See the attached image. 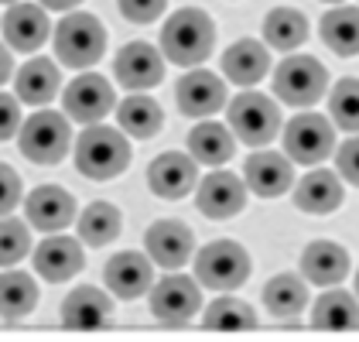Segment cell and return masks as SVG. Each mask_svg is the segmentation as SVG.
Wrapping results in <instances>:
<instances>
[{"instance_id": "1", "label": "cell", "mask_w": 359, "mask_h": 342, "mask_svg": "<svg viewBox=\"0 0 359 342\" xmlns=\"http://www.w3.org/2000/svg\"><path fill=\"white\" fill-rule=\"evenodd\" d=\"M216 48V25L202 7H182L175 11L161 28V52L171 65L195 69Z\"/></svg>"}, {"instance_id": "2", "label": "cell", "mask_w": 359, "mask_h": 342, "mask_svg": "<svg viewBox=\"0 0 359 342\" xmlns=\"http://www.w3.org/2000/svg\"><path fill=\"white\" fill-rule=\"evenodd\" d=\"M130 165V141L127 134L103 127V123H89L79 141H76V168L79 175L93 182H110L116 175H123Z\"/></svg>"}, {"instance_id": "3", "label": "cell", "mask_w": 359, "mask_h": 342, "mask_svg": "<svg viewBox=\"0 0 359 342\" xmlns=\"http://www.w3.org/2000/svg\"><path fill=\"white\" fill-rule=\"evenodd\" d=\"M226 123H229L233 137L243 141L247 147H267L280 134V127H284L280 107H277L271 96L257 93V89H243L240 96L229 100Z\"/></svg>"}, {"instance_id": "4", "label": "cell", "mask_w": 359, "mask_h": 342, "mask_svg": "<svg viewBox=\"0 0 359 342\" xmlns=\"http://www.w3.org/2000/svg\"><path fill=\"white\" fill-rule=\"evenodd\" d=\"M107 52V28L96 14L69 11L65 21L55 28V55L69 69H93Z\"/></svg>"}, {"instance_id": "5", "label": "cell", "mask_w": 359, "mask_h": 342, "mask_svg": "<svg viewBox=\"0 0 359 342\" xmlns=\"http://www.w3.org/2000/svg\"><path fill=\"white\" fill-rule=\"evenodd\" d=\"M18 147L21 154L34 161V165H58L69 147H72V127L69 116L55 114V110H38L28 120H21L18 130Z\"/></svg>"}, {"instance_id": "6", "label": "cell", "mask_w": 359, "mask_h": 342, "mask_svg": "<svg viewBox=\"0 0 359 342\" xmlns=\"http://www.w3.org/2000/svg\"><path fill=\"white\" fill-rule=\"evenodd\" d=\"M250 278V254L236 240L205 243L195 254V281L209 291H236Z\"/></svg>"}, {"instance_id": "7", "label": "cell", "mask_w": 359, "mask_h": 342, "mask_svg": "<svg viewBox=\"0 0 359 342\" xmlns=\"http://www.w3.org/2000/svg\"><path fill=\"white\" fill-rule=\"evenodd\" d=\"M274 96L287 107H315L325 89H329V72L318 58L311 55H287L274 69Z\"/></svg>"}, {"instance_id": "8", "label": "cell", "mask_w": 359, "mask_h": 342, "mask_svg": "<svg viewBox=\"0 0 359 342\" xmlns=\"http://www.w3.org/2000/svg\"><path fill=\"white\" fill-rule=\"evenodd\" d=\"M280 137H284V154L291 161L318 165L335 151V123L322 114L302 110L280 127Z\"/></svg>"}, {"instance_id": "9", "label": "cell", "mask_w": 359, "mask_h": 342, "mask_svg": "<svg viewBox=\"0 0 359 342\" xmlns=\"http://www.w3.org/2000/svg\"><path fill=\"white\" fill-rule=\"evenodd\" d=\"M62 107H65V116L69 120H76V123H103L110 110H116V93H113V86L107 76H100V72H83L79 79H72V83L65 86V93H62Z\"/></svg>"}, {"instance_id": "10", "label": "cell", "mask_w": 359, "mask_h": 342, "mask_svg": "<svg viewBox=\"0 0 359 342\" xmlns=\"http://www.w3.org/2000/svg\"><path fill=\"white\" fill-rule=\"evenodd\" d=\"M147 301H151V315L161 325H185L202 308V285L185 274H168L158 285H151Z\"/></svg>"}, {"instance_id": "11", "label": "cell", "mask_w": 359, "mask_h": 342, "mask_svg": "<svg viewBox=\"0 0 359 342\" xmlns=\"http://www.w3.org/2000/svg\"><path fill=\"white\" fill-rule=\"evenodd\" d=\"M195 205L209 219H233L247 205V182L226 168L209 171L195 185Z\"/></svg>"}, {"instance_id": "12", "label": "cell", "mask_w": 359, "mask_h": 342, "mask_svg": "<svg viewBox=\"0 0 359 342\" xmlns=\"http://www.w3.org/2000/svg\"><path fill=\"white\" fill-rule=\"evenodd\" d=\"M175 100H178V110L192 120H209L226 107V83H222L216 72L209 69H198L185 72L178 86H175Z\"/></svg>"}, {"instance_id": "13", "label": "cell", "mask_w": 359, "mask_h": 342, "mask_svg": "<svg viewBox=\"0 0 359 342\" xmlns=\"http://www.w3.org/2000/svg\"><path fill=\"white\" fill-rule=\"evenodd\" d=\"M147 185L158 199L178 202L185 196H192V189L198 185V161L192 154L182 151H165L151 161L147 168Z\"/></svg>"}, {"instance_id": "14", "label": "cell", "mask_w": 359, "mask_h": 342, "mask_svg": "<svg viewBox=\"0 0 359 342\" xmlns=\"http://www.w3.org/2000/svg\"><path fill=\"white\" fill-rule=\"evenodd\" d=\"M113 76L130 93H147L165 79V58L147 41H130L120 48V55L113 62Z\"/></svg>"}, {"instance_id": "15", "label": "cell", "mask_w": 359, "mask_h": 342, "mask_svg": "<svg viewBox=\"0 0 359 342\" xmlns=\"http://www.w3.org/2000/svg\"><path fill=\"white\" fill-rule=\"evenodd\" d=\"M144 247H147V256L165 267V271H178L192 260L195 250V233L182 219H158L151 223L147 233H144Z\"/></svg>"}, {"instance_id": "16", "label": "cell", "mask_w": 359, "mask_h": 342, "mask_svg": "<svg viewBox=\"0 0 359 342\" xmlns=\"http://www.w3.org/2000/svg\"><path fill=\"white\" fill-rule=\"evenodd\" d=\"M0 28H4V38H7V48L25 52V55L38 52L48 41V34H52L45 7L41 4H21V0L11 4V11L4 14Z\"/></svg>"}, {"instance_id": "17", "label": "cell", "mask_w": 359, "mask_h": 342, "mask_svg": "<svg viewBox=\"0 0 359 342\" xmlns=\"http://www.w3.org/2000/svg\"><path fill=\"white\" fill-rule=\"evenodd\" d=\"M103 281L116 298H144L151 285H154V260L147 254H137V250H123L107 260L103 267Z\"/></svg>"}, {"instance_id": "18", "label": "cell", "mask_w": 359, "mask_h": 342, "mask_svg": "<svg viewBox=\"0 0 359 342\" xmlns=\"http://www.w3.org/2000/svg\"><path fill=\"white\" fill-rule=\"evenodd\" d=\"M243 182H247V189L253 196H260V199H277V196H284V192L294 185L291 158H287V154H277V151L257 147V154L247 158Z\"/></svg>"}, {"instance_id": "19", "label": "cell", "mask_w": 359, "mask_h": 342, "mask_svg": "<svg viewBox=\"0 0 359 342\" xmlns=\"http://www.w3.org/2000/svg\"><path fill=\"white\" fill-rule=\"evenodd\" d=\"M25 212H28V226L41 229V233H62L65 226L76 223V199L58 189V185H41L34 189L25 202Z\"/></svg>"}, {"instance_id": "20", "label": "cell", "mask_w": 359, "mask_h": 342, "mask_svg": "<svg viewBox=\"0 0 359 342\" xmlns=\"http://www.w3.org/2000/svg\"><path fill=\"white\" fill-rule=\"evenodd\" d=\"M113 318V301L110 294H103L100 287L83 285L76 287L65 301H62V325L72 332H96L107 329Z\"/></svg>"}, {"instance_id": "21", "label": "cell", "mask_w": 359, "mask_h": 342, "mask_svg": "<svg viewBox=\"0 0 359 342\" xmlns=\"http://www.w3.org/2000/svg\"><path fill=\"white\" fill-rule=\"evenodd\" d=\"M34 271L52 281V285H65L69 278H76L83 271V247L72 236L62 233H48V240L38 243L34 250Z\"/></svg>"}, {"instance_id": "22", "label": "cell", "mask_w": 359, "mask_h": 342, "mask_svg": "<svg viewBox=\"0 0 359 342\" xmlns=\"http://www.w3.org/2000/svg\"><path fill=\"white\" fill-rule=\"evenodd\" d=\"M302 278L308 285L335 287L349 278V254L332 240H315L302 254Z\"/></svg>"}, {"instance_id": "23", "label": "cell", "mask_w": 359, "mask_h": 342, "mask_svg": "<svg viewBox=\"0 0 359 342\" xmlns=\"http://www.w3.org/2000/svg\"><path fill=\"white\" fill-rule=\"evenodd\" d=\"M291 189H294V205L302 212H311V216H329L346 199V189H342L339 171H329V168L308 171L302 182L291 185Z\"/></svg>"}, {"instance_id": "24", "label": "cell", "mask_w": 359, "mask_h": 342, "mask_svg": "<svg viewBox=\"0 0 359 342\" xmlns=\"http://www.w3.org/2000/svg\"><path fill=\"white\" fill-rule=\"evenodd\" d=\"M271 72V55L257 38H240L222 52V76L236 86H257Z\"/></svg>"}, {"instance_id": "25", "label": "cell", "mask_w": 359, "mask_h": 342, "mask_svg": "<svg viewBox=\"0 0 359 342\" xmlns=\"http://www.w3.org/2000/svg\"><path fill=\"white\" fill-rule=\"evenodd\" d=\"M58 86H62L58 65L52 58H41V55L28 58V62L18 69V76H14L18 100H25L28 107H45V103H52L55 93H58Z\"/></svg>"}, {"instance_id": "26", "label": "cell", "mask_w": 359, "mask_h": 342, "mask_svg": "<svg viewBox=\"0 0 359 342\" xmlns=\"http://www.w3.org/2000/svg\"><path fill=\"white\" fill-rule=\"evenodd\" d=\"M189 154L198 165L222 168L233 154H236V137L229 127H222L219 120H198L189 134Z\"/></svg>"}, {"instance_id": "27", "label": "cell", "mask_w": 359, "mask_h": 342, "mask_svg": "<svg viewBox=\"0 0 359 342\" xmlns=\"http://www.w3.org/2000/svg\"><path fill=\"white\" fill-rule=\"evenodd\" d=\"M116 123L123 134L137 137V141H147L161 130L165 123V114H161V103L151 100L147 93H130L123 103H116Z\"/></svg>"}, {"instance_id": "28", "label": "cell", "mask_w": 359, "mask_h": 342, "mask_svg": "<svg viewBox=\"0 0 359 342\" xmlns=\"http://www.w3.org/2000/svg\"><path fill=\"white\" fill-rule=\"evenodd\" d=\"M311 325L322 332H349L359 325V301L342 287H325L311 308Z\"/></svg>"}, {"instance_id": "29", "label": "cell", "mask_w": 359, "mask_h": 342, "mask_svg": "<svg viewBox=\"0 0 359 342\" xmlns=\"http://www.w3.org/2000/svg\"><path fill=\"white\" fill-rule=\"evenodd\" d=\"M264 41L277 52H294L308 41V18L294 7H274L264 18Z\"/></svg>"}, {"instance_id": "30", "label": "cell", "mask_w": 359, "mask_h": 342, "mask_svg": "<svg viewBox=\"0 0 359 342\" xmlns=\"http://www.w3.org/2000/svg\"><path fill=\"white\" fill-rule=\"evenodd\" d=\"M322 41L335 55H359V7H332L322 18Z\"/></svg>"}, {"instance_id": "31", "label": "cell", "mask_w": 359, "mask_h": 342, "mask_svg": "<svg viewBox=\"0 0 359 342\" xmlns=\"http://www.w3.org/2000/svg\"><path fill=\"white\" fill-rule=\"evenodd\" d=\"M76 223H79L83 243H89V247H107V243H113L120 236L123 216L110 202H89L83 209V216H76Z\"/></svg>"}, {"instance_id": "32", "label": "cell", "mask_w": 359, "mask_h": 342, "mask_svg": "<svg viewBox=\"0 0 359 342\" xmlns=\"http://www.w3.org/2000/svg\"><path fill=\"white\" fill-rule=\"evenodd\" d=\"M264 305L277 318H291L308 305V281L298 274H277L264 285Z\"/></svg>"}, {"instance_id": "33", "label": "cell", "mask_w": 359, "mask_h": 342, "mask_svg": "<svg viewBox=\"0 0 359 342\" xmlns=\"http://www.w3.org/2000/svg\"><path fill=\"white\" fill-rule=\"evenodd\" d=\"M38 305V285L25 271H4L0 274V315L4 318H25Z\"/></svg>"}, {"instance_id": "34", "label": "cell", "mask_w": 359, "mask_h": 342, "mask_svg": "<svg viewBox=\"0 0 359 342\" xmlns=\"http://www.w3.org/2000/svg\"><path fill=\"white\" fill-rule=\"evenodd\" d=\"M202 325L209 332H250L257 329V312L240 298H216L202 315Z\"/></svg>"}, {"instance_id": "35", "label": "cell", "mask_w": 359, "mask_h": 342, "mask_svg": "<svg viewBox=\"0 0 359 342\" xmlns=\"http://www.w3.org/2000/svg\"><path fill=\"white\" fill-rule=\"evenodd\" d=\"M329 114L332 123L346 134H359V79L346 76L332 86L329 93Z\"/></svg>"}, {"instance_id": "36", "label": "cell", "mask_w": 359, "mask_h": 342, "mask_svg": "<svg viewBox=\"0 0 359 342\" xmlns=\"http://www.w3.org/2000/svg\"><path fill=\"white\" fill-rule=\"evenodd\" d=\"M31 250V233L21 219L0 216V267H14Z\"/></svg>"}, {"instance_id": "37", "label": "cell", "mask_w": 359, "mask_h": 342, "mask_svg": "<svg viewBox=\"0 0 359 342\" xmlns=\"http://www.w3.org/2000/svg\"><path fill=\"white\" fill-rule=\"evenodd\" d=\"M116 7H120V14H123L127 21L151 25V21H158V18L165 14L168 0H116Z\"/></svg>"}, {"instance_id": "38", "label": "cell", "mask_w": 359, "mask_h": 342, "mask_svg": "<svg viewBox=\"0 0 359 342\" xmlns=\"http://www.w3.org/2000/svg\"><path fill=\"white\" fill-rule=\"evenodd\" d=\"M21 175L11 165H0V216H11L21 202Z\"/></svg>"}, {"instance_id": "39", "label": "cell", "mask_w": 359, "mask_h": 342, "mask_svg": "<svg viewBox=\"0 0 359 342\" xmlns=\"http://www.w3.org/2000/svg\"><path fill=\"white\" fill-rule=\"evenodd\" d=\"M335 168H339V178H346L349 185L359 189V134H353L335 151Z\"/></svg>"}, {"instance_id": "40", "label": "cell", "mask_w": 359, "mask_h": 342, "mask_svg": "<svg viewBox=\"0 0 359 342\" xmlns=\"http://www.w3.org/2000/svg\"><path fill=\"white\" fill-rule=\"evenodd\" d=\"M21 130V107H18V96H7L0 93V144L18 137Z\"/></svg>"}, {"instance_id": "41", "label": "cell", "mask_w": 359, "mask_h": 342, "mask_svg": "<svg viewBox=\"0 0 359 342\" xmlns=\"http://www.w3.org/2000/svg\"><path fill=\"white\" fill-rule=\"evenodd\" d=\"M11 76H14V55H11L7 45H0V86L7 83Z\"/></svg>"}, {"instance_id": "42", "label": "cell", "mask_w": 359, "mask_h": 342, "mask_svg": "<svg viewBox=\"0 0 359 342\" xmlns=\"http://www.w3.org/2000/svg\"><path fill=\"white\" fill-rule=\"evenodd\" d=\"M38 4H41L45 11H65V14H69V11H76L83 0H38Z\"/></svg>"}, {"instance_id": "43", "label": "cell", "mask_w": 359, "mask_h": 342, "mask_svg": "<svg viewBox=\"0 0 359 342\" xmlns=\"http://www.w3.org/2000/svg\"><path fill=\"white\" fill-rule=\"evenodd\" d=\"M356 294H359V271H356Z\"/></svg>"}, {"instance_id": "44", "label": "cell", "mask_w": 359, "mask_h": 342, "mask_svg": "<svg viewBox=\"0 0 359 342\" xmlns=\"http://www.w3.org/2000/svg\"><path fill=\"white\" fill-rule=\"evenodd\" d=\"M0 4H18V0H0Z\"/></svg>"}, {"instance_id": "45", "label": "cell", "mask_w": 359, "mask_h": 342, "mask_svg": "<svg viewBox=\"0 0 359 342\" xmlns=\"http://www.w3.org/2000/svg\"><path fill=\"white\" fill-rule=\"evenodd\" d=\"M325 4H342V0H325Z\"/></svg>"}]
</instances>
